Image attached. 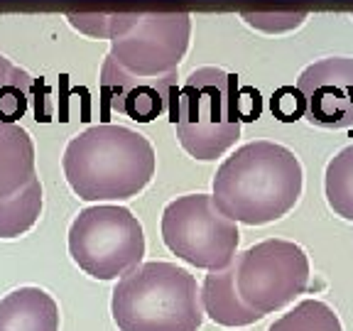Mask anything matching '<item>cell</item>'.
<instances>
[{"label": "cell", "mask_w": 353, "mask_h": 331, "mask_svg": "<svg viewBox=\"0 0 353 331\" xmlns=\"http://www.w3.org/2000/svg\"><path fill=\"white\" fill-rule=\"evenodd\" d=\"M42 214V184L30 179L20 192L0 199V238H17L28 233Z\"/></svg>", "instance_id": "cell-14"}, {"label": "cell", "mask_w": 353, "mask_h": 331, "mask_svg": "<svg viewBox=\"0 0 353 331\" xmlns=\"http://www.w3.org/2000/svg\"><path fill=\"white\" fill-rule=\"evenodd\" d=\"M326 201L341 219L353 221V145L334 154L324 174Z\"/></svg>", "instance_id": "cell-15"}, {"label": "cell", "mask_w": 353, "mask_h": 331, "mask_svg": "<svg viewBox=\"0 0 353 331\" xmlns=\"http://www.w3.org/2000/svg\"><path fill=\"white\" fill-rule=\"evenodd\" d=\"M101 99L110 110L135 123H152L176 99V69L160 77H138L125 72L113 57L101 66Z\"/></svg>", "instance_id": "cell-10"}, {"label": "cell", "mask_w": 353, "mask_h": 331, "mask_svg": "<svg viewBox=\"0 0 353 331\" xmlns=\"http://www.w3.org/2000/svg\"><path fill=\"white\" fill-rule=\"evenodd\" d=\"M69 253L94 280H116L143 260V226L125 206H88L69 228Z\"/></svg>", "instance_id": "cell-5"}, {"label": "cell", "mask_w": 353, "mask_h": 331, "mask_svg": "<svg viewBox=\"0 0 353 331\" xmlns=\"http://www.w3.org/2000/svg\"><path fill=\"white\" fill-rule=\"evenodd\" d=\"M154 148L125 126H94L69 140L64 177L83 201H121L140 194L154 177Z\"/></svg>", "instance_id": "cell-2"}, {"label": "cell", "mask_w": 353, "mask_h": 331, "mask_svg": "<svg viewBox=\"0 0 353 331\" xmlns=\"http://www.w3.org/2000/svg\"><path fill=\"white\" fill-rule=\"evenodd\" d=\"M32 79L10 59L0 57V123H17L30 106Z\"/></svg>", "instance_id": "cell-16"}, {"label": "cell", "mask_w": 353, "mask_h": 331, "mask_svg": "<svg viewBox=\"0 0 353 331\" xmlns=\"http://www.w3.org/2000/svg\"><path fill=\"white\" fill-rule=\"evenodd\" d=\"M268 331H343L336 312L321 299H304Z\"/></svg>", "instance_id": "cell-17"}, {"label": "cell", "mask_w": 353, "mask_h": 331, "mask_svg": "<svg viewBox=\"0 0 353 331\" xmlns=\"http://www.w3.org/2000/svg\"><path fill=\"white\" fill-rule=\"evenodd\" d=\"M189 34L192 17L187 12H113L110 57L130 74L160 77L179 66Z\"/></svg>", "instance_id": "cell-6"}, {"label": "cell", "mask_w": 353, "mask_h": 331, "mask_svg": "<svg viewBox=\"0 0 353 331\" xmlns=\"http://www.w3.org/2000/svg\"><path fill=\"white\" fill-rule=\"evenodd\" d=\"M243 304L260 317L280 312L309 287V258L297 243L268 238L231 260Z\"/></svg>", "instance_id": "cell-7"}, {"label": "cell", "mask_w": 353, "mask_h": 331, "mask_svg": "<svg viewBox=\"0 0 353 331\" xmlns=\"http://www.w3.org/2000/svg\"><path fill=\"white\" fill-rule=\"evenodd\" d=\"M0 331H59V307L39 287H20L0 299Z\"/></svg>", "instance_id": "cell-11"}, {"label": "cell", "mask_w": 353, "mask_h": 331, "mask_svg": "<svg viewBox=\"0 0 353 331\" xmlns=\"http://www.w3.org/2000/svg\"><path fill=\"white\" fill-rule=\"evenodd\" d=\"M162 241L184 263L201 270H219L238 253L236 221L228 219L214 197L187 194L176 197L162 211Z\"/></svg>", "instance_id": "cell-8"}, {"label": "cell", "mask_w": 353, "mask_h": 331, "mask_svg": "<svg viewBox=\"0 0 353 331\" xmlns=\"http://www.w3.org/2000/svg\"><path fill=\"white\" fill-rule=\"evenodd\" d=\"M66 17L72 22V28H77L79 32L88 34V37L108 39V30H110L108 12H69Z\"/></svg>", "instance_id": "cell-20"}, {"label": "cell", "mask_w": 353, "mask_h": 331, "mask_svg": "<svg viewBox=\"0 0 353 331\" xmlns=\"http://www.w3.org/2000/svg\"><path fill=\"white\" fill-rule=\"evenodd\" d=\"M238 113H241V123H253L263 113V99L260 91L253 86H238Z\"/></svg>", "instance_id": "cell-21"}, {"label": "cell", "mask_w": 353, "mask_h": 331, "mask_svg": "<svg viewBox=\"0 0 353 331\" xmlns=\"http://www.w3.org/2000/svg\"><path fill=\"white\" fill-rule=\"evenodd\" d=\"M312 126L329 130L353 128V59L329 57L307 66L297 79Z\"/></svg>", "instance_id": "cell-9"}, {"label": "cell", "mask_w": 353, "mask_h": 331, "mask_svg": "<svg viewBox=\"0 0 353 331\" xmlns=\"http://www.w3.org/2000/svg\"><path fill=\"white\" fill-rule=\"evenodd\" d=\"M34 145L17 123H0V199L20 192L34 179Z\"/></svg>", "instance_id": "cell-13"}, {"label": "cell", "mask_w": 353, "mask_h": 331, "mask_svg": "<svg viewBox=\"0 0 353 331\" xmlns=\"http://www.w3.org/2000/svg\"><path fill=\"white\" fill-rule=\"evenodd\" d=\"M199 297H201L204 314L221 326L238 329V326H250L263 319L248 304H243L236 282H233L231 263L219 268V270H209L204 285L199 287Z\"/></svg>", "instance_id": "cell-12"}, {"label": "cell", "mask_w": 353, "mask_h": 331, "mask_svg": "<svg viewBox=\"0 0 353 331\" xmlns=\"http://www.w3.org/2000/svg\"><path fill=\"white\" fill-rule=\"evenodd\" d=\"M243 20L248 22L250 28L263 30V32H287V30L299 28L304 20H307V12L304 10H243Z\"/></svg>", "instance_id": "cell-18"}, {"label": "cell", "mask_w": 353, "mask_h": 331, "mask_svg": "<svg viewBox=\"0 0 353 331\" xmlns=\"http://www.w3.org/2000/svg\"><path fill=\"white\" fill-rule=\"evenodd\" d=\"M270 108H272V116H275L277 121L292 123L304 116L307 103H304V96L297 86H280L275 94H272Z\"/></svg>", "instance_id": "cell-19"}, {"label": "cell", "mask_w": 353, "mask_h": 331, "mask_svg": "<svg viewBox=\"0 0 353 331\" xmlns=\"http://www.w3.org/2000/svg\"><path fill=\"white\" fill-rule=\"evenodd\" d=\"M302 165L285 145L255 140L223 160L214 177V204L236 223L265 226L294 209Z\"/></svg>", "instance_id": "cell-1"}, {"label": "cell", "mask_w": 353, "mask_h": 331, "mask_svg": "<svg viewBox=\"0 0 353 331\" xmlns=\"http://www.w3.org/2000/svg\"><path fill=\"white\" fill-rule=\"evenodd\" d=\"M110 312L121 331H199L204 324L196 277L160 260L123 272Z\"/></svg>", "instance_id": "cell-3"}, {"label": "cell", "mask_w": 353, "mask_h": 331, "mask_svg": "<svg viewBox=\"0 0 353 331\" xmlns=\"http://www.w3.org/2000/svg\"><path fill=\"white\" fill-rule=\"evenodd\" d=\"M238 86L236 74L204 66L189 74L182 91H176L170 121L176 128L179 145L194 160H216L241 138Z\"/></svg>", "instance_id": "cell-4"}]
</instances>
